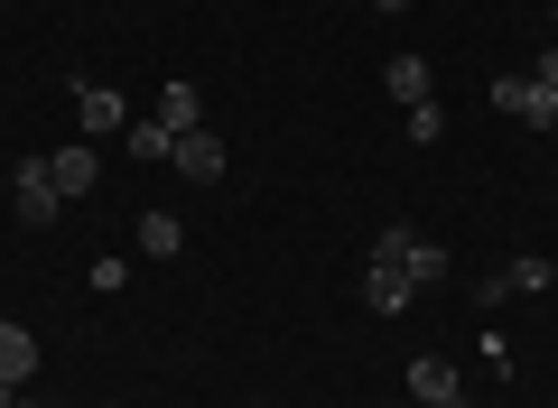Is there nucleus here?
Here are the masks:
<instances>
[{
	"label": "nucleus",
	"instance_id": "1",
	"mask_svg": "<svg viewBox=\"0 0 558 408\" xmlns=\"http://www.w3.org/2000/svg\"><path fill=\"white\" fill-rule=\"evenodd\" d=\"M10 214H20L28 233H47V223L65 214V195H57V176H47V158H20V168H10Z\"/></svg>",
	"mask_w": 558,
	"mask_h": 408
},
{
	"label": "nucleus",
	"instance_id": "2",
	"mask_svg": "<svg viewBox=\"0 0 558 408\" xmlns=\"http://www.w3.org/2000/svg\"><path fill=\"white\" fill-rule=\"evenodd\" d=\"M75 121H84V139H121L131 131V102L112 84H75Z\"/></svg>",
	"mask_w": 558,
	"mask_h": 408
},
{
	"label": "nucleus",
	"instance_id": "3",
	"mask_svg": "<svg viewBox=\"0 0 558 408\" xmlns=\"http://www.w3.org/2000/svg\"><path fill=\"white\" fill-rule=\"evenodd\" d=\"M410 399H418V408H457V399H465L457 362H447V353H418V362H410Z\"/></svg>",
	"mask_w": 558,
	"mask_h": 408
},
{
	"label": "nucleus",
	"instance_id": "4",
	"mask_svg": "<svg viewBox=\"0 0 558 408\" xmlns=\"http://www.w3.org/2000/svg\"><path fill=\"white\" fill-rule=\"evenodd\" d=\"M168 168H178L186 186H215V176H223V139H215V131H178V149H168Z\"/></svg>",
	"mask_w": 558,
	"mask_h": 408
},
{
	"label": "nucleus",
	"instance_id": "5",
	"mask_svg": "<svg viewBox=\"0 0 558 408\" xmlns=\"http://www.w3.org/2000/svg\"><path fill=\"white\" fill-rule=\"evenodd\" d=\"M47 176H57V195H65V205H75V195H94V176H102L94 139H65V149L47 158Z\"/></svg>",
	"mask_w": 558,
	"mask_h": 408
},
{
	"label": "nucleus",
	"instance_id": "6",
	"mask_svg": "<svg viewBox=\"0 0 558 408\" xmlns=\"http://www.w3.org/2000/svg\"><path fill=\"white\" fill-rule=\"evenodd\" d=\"M410 270H400V260H363V307H373V316H400V307H410Z\"/></svg>",
	"mask_w": 558,
	"mask_h": 408
},
{
	"label": "nucleus",
	"instance_id": "7",
	"mask_svg": "<svg viewBox=\"0 0 558 408\" xmlns=\"http://www.w3.org/2000/svg\"><path fill=\"white\" fill-rule=\"evenodd\" d=\"M381 94H391L400 112H410V102H438V84H428V57H391V65H381Z\"/></svg>",
	"mask_w": 558,
	"mask_h": 408
},
{
	"label": "nucleus",
	"instance_id": "8",
	"mask_svg": "<svg viewBox=\"0 0 558 408\" xmlns=\"http://www.w3.org/2000/svg\"><path fill=\"white\" fill-rule=\"evenodd\" d=\"M28 371H38V334L0 316V381H10V390H28Z\"/></svg>",
	"mask_w": 558,
	"mask_h": 408
},
{
	"label": "nucleus",
	"instance_id": "9",
	"mask_svg": "<svg viewBox=\"0 0 558 408\" xmlns=\"http://www.w3.org/2000/svg\"><path fill=\"white\" fill-rule=\"evenodd\" d=\"M140 251H149V260H178L186 251V223L168 214V205H149V214H140Z\"/></svg>",
	"mask_w": 558,
	"mask_h": 408
},
{
	"label": "nucleus",
	"instance_id": "10",
	"mask_svg": "<svg viewBox=\"0 0 558 408\" xmlns=\"http://www.w3.org/2000/svg\"><path fill=\"white\" fill-rule=\"evenodd\" d=\"M149 121H168V131H205V94H196V84H168Z\"/></svg>",
	"mask_w": 558,
	"mask_h": 408
},
{
	"label": "nucleus",
	"instance_id": "11",
	"mask_svg": "<svg viewBox=\"0 0 558 408\" xmlns=\"http://www.w3.org/2000/svg\"><path fill=\"white\" fill-rule=\"evenodd\" d=\"M502 288H512V297H539V288H558V270H549L539 251H521L512 270H502Z\"/></svg>",
	"mask_w": 558,
	"mask_h": 408
},
{
	"label": "nucleus",
	"instance_id": "12",
	"mask_svg": "<svg viewBox=\"0 0 558 408\" xmlns=\"http://www.w3.org/2000/svg\"><path fill=\"white\" fill-rule=\"evenodd\" d=\"M121 139H131V158H140V168H149V158H168V149H178V131H168V121H131V131H121Z\"/></svg>",
	"mask_w": 558,
	"mask_h": 408
},
{
	"label": "nucleus",
	"instance_id": "13",
	"mask_svg": "<svg viewBox=\"0 0 558 408\" xmlns=\"http://www.w3.org/2000/svg\"><path fill=\"white\" fill-rule=\"evenodd\" d=\"M400 131H410L418 149H438V139H447V112H438V102H410V121H400Z\"/></svg>",
	"mask_w": 558,
	"mask_h": 408
},
{
	"label": "nucleus",
	"instance_id": "14",
	"mask_svg": "<svg viewBox=\"0 0 558 408\" xmlns=\"http://www.w3.org/2000/svg\"><path fill=\"white\" fill-rule=\"evenodd\" d=\"M84 288H94V297H121V288H131V260H94V270H84Z\"/></svg>",
	"mask_w": 558,
	"mask_h": 408
},
{
	"label": "nucleus",
	"instance_id": "15",
	"mask_svg": "<svg viewBox=\"0 0 558 408\" xmlns=\"http://www.w3.org/2000/svg\"><path fill=\"white\" fill-rule=\"evenodd\" d=\"M531 84H558V47H549V57H531Z\"/></svg>",
	"mask_w": 558,
	"mask_h": 408
},
{
	"label": "nucleus",
	"instance_id": "16",
	"mask_svg": "<svg viewBox=\"0 0 558 408\" xmlns=\"http://www.w3.org/2000/svg\"><path fill=\"white\" fill-rule=\"evenodd\" d=\"M373 10H381V20H400V10H410V0H373Z\"/></svg>",
	"mask_w": 558,
	"mask_h": 408
},
{
	"label": "nucleus",
	"instance_id": "17",
	"mask_svg": "<svg viewBox=\"0 0 558 408\" xmlns=\"http://www.w3.org/2000/svg\"><path fill=\"white\" fill-rule=\"evenodd\" d=\"M10 399H20V390H10V381H0V408H10Z\"/></svg>",
	"mask_w": 558,
	"mask_h": 408
},
{
	"label": "nucleus",
	"instance_id": "18",
	"mask_svg": "<svg viewBox=\"0 0 558 408\" xmlns=\"http://www.w3.org/2000/svg\"><path fill=\"white\" fill-rule=\"evenodd\" d=\"M10 408H38V399H10Z\"/></svg>",
	"mask_w": 558,
	"mask_h": 408
},
{
	"label": "nucleus",
	"instance_id": "19",
	"mask_svg": "<svg viewBox=\"0 0 558 408\" xmlns=\"http://www.w3.org/2000/svg\"><path fill=\"white\" fill-rule=\"evenodd\" d=\"M391 408H418V399H391Z\"/></svg>",
	"mask_w": 558,
	"mask_h": 408
},
{
	"label": "nucleus",
	"instance_id": "20",
	"mask_svg": "<svg viewBox=\"0 0 558 408\" xmlns=\"http://www.w3.org/2000/svg\"><path fill=\"white\" fill-rule=\"evenodd\" d=\"M549 10H558V0H549Z\"/></svg>",
	"mask_w": 558,
	"mask_h": 408
},
{
	"label": "nucleus",
	"instance_id": "21",
	"mask_svg": "<svg viewBox=\"0 0 558 408\" xmlns=\"http://www.w3.org/2000/svg\"><path fill=\"white\" fill-rule=\"evenodd\" d=\"M242 408H252V399H242Z\"/></svg>",
	"mask_w": 558,
	"mask_h": 408
},
{
	"label": "nucleus",
	"instance_id": "22",
	"mask_svg": "<svg viewBox=\"0 0 558 408\" xmlns=\"http://www.w3.org/2000/svg\"><path fill=\"white\" fill-rule=\"evenodd\" d=\"M457 408H465V399H457Z\"/></svg>",
	"mask_w": 558,
	"mask_h": 408
}]
</instances>
